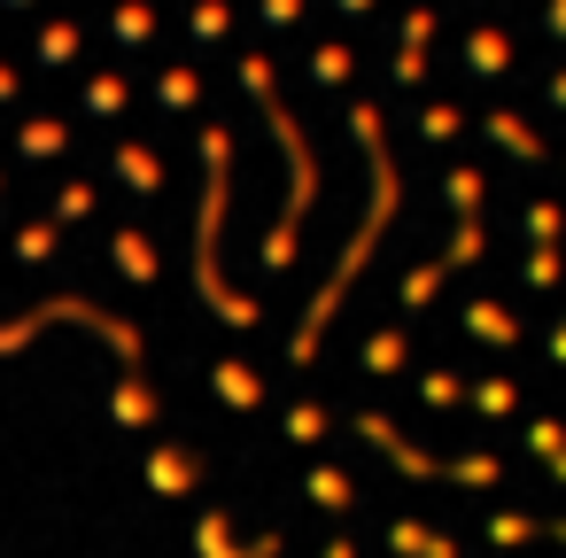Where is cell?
<instances>
[{
	"label": "cell",
	"instance_id": "1",
	"mask_svg": "<svg viewBox=\"0 0 566 558\" xmlns=\"http://www.w3.org/2000/svg\"><path fill=\"white\" fill-rule=\"evenodd\" d=\"M473 71H489V78L504 71V32H481V40H473Z\"/></svg>",
	"mask_w": 566,
	"mask_h": 558
},
{
	"label": "cell",
	"instance_id": "5",
	"mask_svg": "<svg viewBox=\"0 0 566 558\" xmlns=\"http://www.w3.org/2000/svg\"><path fill=\"white\" fill-rule=\"evenodd\" d=\"M342 9H349V17H365V9H373V0H342Z\"/></svg>",
	"mask_w": 566,
	"mask_h": 558
},
{
	"label": "cell",
	"instance_id": "7",
	"mask_svg": "<svg viewBox=\"0 0 566 558\" xmlns=\"http://www.w3.org/2000/svg\"><path fill=\"white\" fill-rule=\"evenodd\" d=\"M17 9H24V0H17Z\"/></svg>",
	"mask_w": 566,
	"mask_h": 558
},
{
	"label": "cell",
	"instance_id": "4",
	"mask_svg": "<svg viewBox=\"0 0 566 558\" xmlns=\"http://www.w3.org/2000/svg\"><path fill=\"white\" fill-rule=\"evenodd\" d=\"M551 32H558V40H566V0H551Z\"/></svg>",
	"mask_w": 566,
	"mask_h": 558
},
{
	"label": "cell",
	"instance_id": "3",
	"mask_svg": "<svg viewBox=\"0 0 566 558\" xmlns=\"http://www.w3.org/2000/svg\"><path fill=\"white\" fill-rule=\"evenodd\" d=\"M295 9L303 0H264V24H295Z\"/></svg>",
	"mask_w": 566,
	"mask_h": 558
},
{
	"label": "cell",
	"instance_id": "6",
	"mask_svg": "<svg viewBox=\"0 0 566 558\" xmlns=\"http://www.w3.org/2000/svg\"><path fill=\"white\" fill-rule=\"evenodd\" d=\"M558 102H566V78H558Z\"/></svg>",
	"mask_w": 566,
	"mask_h": 558
},
{
	"label": "cell",
	"instance_id": "2",
	"mask_svg": "<svg viewBox=\"0 0 566 558\" xmlns=\"http://www.w3.org/2000/svg\"><path fill=\"white\" fill-rule=\"evenodd\" d=\"M311 78H326V86L349 78V55H342V48H318V55H311Z\"/></svg>",
	"mask_w": 566,
	"mask_h": 558
}]
</instances>
